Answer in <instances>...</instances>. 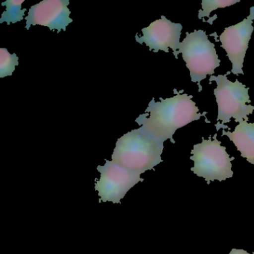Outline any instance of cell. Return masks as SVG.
Instances as JSON below:
<instances>
[{
	"mask_svg": "<svg viewBox=\"0 0 254 254\" xmlns=\"http://www.w3.org/2000/svg\"><path fill=\"white\" fill-rule=\"evenodd\" d=\"M192 98L187 93H178L172 98H160L158 102L152 99L145 114L139 115L135 122L140 126L142 131L154 139L163 142L170 139L175 143L173 135L177 130L203 116Z\"/></svg>",
	"mask_w": 254,
	"mask_h": 254,
	"instance_id": "6da1fadb",
	"label": "cell"
},
{
	"mask_svg": "<svg viewBox=\"0 0 254 254\" xmlns=\"http://www.w3.org/2000/svg\"><path fill=\"white\" fill-rule=\"evenodd\" d=\"M163 143L140 129H134L117 140L112 160L123 167L142 174L152 170L163 162Z\"/></svg>",
	"mask_w": 254,
	"mask_h": 254,
	"instance_id": "7a4b0ae2",
	"label": "cell"
},
{
	"mask_svg": "<svg viewBox=\"0 0 254 254\" xmlns=\"http://www.w3.org/2000/svg\"><path fill=\"white\" fill-rule=\"evenodd\" d=\"M181 53L190 70L191 81L194 83H200L208 75H213L215 69L221 63L215 44L209 41L207 35L203 30L187 32V36L178 50V54Z\"/></svg>",
	"mask_w": 254,
	"mask_h": 254,
	"instance_id": "3957f363",
	"label": "cell"
},
{
	"mask_svg": "<svg viewBox=\"0 0 254 254\" xmlns=\"http://www.w3.org/2000/svg\"><path fill=\"white\" fill-rule=\"evenodd\" d=\"M226 75H219L218 76L212 75L209 81H215L217 87L214 89L216 102L218 104V121H221V126L217 130H219L223 125L230 123L231 118L235 119V122L239 123L241 120L248 121V115L252 114L254 106L247 105L251 103V99L248 94L250 88L236 80L235 82L229 81Z\"/></svg>",
	"mask_w": 254,
	"mask_h": 254,
	"instance_id": "277c9868",
	"label": "cell"
},
{
	"mask_svg": "<svg viewBox=\"0 0 254 254\" xmlns=\"http://www.w3.org/2000/svg\"><path fill=\"white\" fill-rule=\"evenodd\" d=\"M190 159L194 161L191 171L197 176L204 178L207 184L212 181H225L233 177L232 160L226 151V147L221 146L218 139H202L200 143L193 146Z\"/></svg>",
	"mask_w": 254,
	"mask_h": 254,
	"instance_id": "5b68a950",
	"label": "cell"
},
{
	"mask_svg": "<svg viewBox=\"0 0 254 254\" xmlns=\"http://www.w3.org/2000/svg\"><path fill=\"white\" fill-rule=\"evenodd\" d=\"M97 170L101 175L95 184V190L99 192V202L120 203L130 189L144 181L140 178V172L123 167L113 160H105V164L98 166Z\"/></svg>",
	"mask_w": 254,
	"mask_h": 254,
	"instance_id": "8992f818",
	"label": "cell"
},
{
	"mask_svg": "<svg viewBox=\"0 0 254 254\" xmlns=\"http://www.w3.org/2000/svg\"><path fill=\"white\" fill-rule=\"evenodd\" d=\"M254 7L250 9V15L240 23L225 28L219 36L221 47L227 53V57L231 62L233 67L231 72L235 75H244L243 63L248 49L254 27Z\"/></svg>",
	"mask_w": 254,
	"mask_h": 254,
	"instance_id": "52a82bcc",
	"label": "cell"
},
{
	"mask_svg": "<svg viewBox=\"0 0 254 254\" xmlns=\"http://www.w3.org/2000/svg\"><path fill=\"white\" fill-rule=\"evenodd\" d=\"M183 26L181 23H172L164 16L151 23L148 27L142 29V36L136 34V42L145 44L150 51L158 53L160 50L168 53L172 49L174 56L178 59V51L181 42Z\"/></svg>",
	"mask_w": 254,
	"mask_h": 254,
	"instance_id": "ba28073f",
	"label": "cell"
},
{
	"mask_svg": "<svg viewBox=\"0 0 254 254\" xmlns=\"http://www.w3.org/2000/svg\"><path fill=\"white\" fill-rule=\"evenodd\" d=\"M69 0H44L32 5L26 17L27 30L31 26H47L50 30L66 32L68 25L73 22L69 17L70 10L68 8Z\"/></svg>",
	"mask_w": 254,
	"mask_h": 254,
	"instance_id": "9c48e42d",
	"label": "cell"
},
{
	"mask_svg": "<svg viewBox=\"0 0 254 254\" xmlns=\"http://www.w3.org/2000/svg\"><path fill=\"white\" fill-rule=\"evenodd\" d=\"M239 123L233 132L223 130L222 136L229 137L240 151L241 156L254 165V123H248L244 120Z\"/></svg>",
	"mask_w": 254,
	"mask_h": 254,
	"instance_id": "30bf717a",
	"label": "cell"
},
{
	"mask_svg": "<svg viewBox=\"0 0 254 254\" xmlns=\"http://www.w3.org/2000/svg\"><path fill=\"white\" fill-rule=\"evenodd\" d=\"M24 2L25 0H7L2 2V6L6 7V9L2 13L0 23L5 22L9 26L11 23L14 24L22 21L24 19L25 12L26 11V8L22 9V4Z\"/></svg>",
	"mask_w": 254,
	"mask_h": 254,
	"instance_id": "8fae6325",
	"label": "cell"
},
{
	"mask_svg": "<svg viewBox=\"0 0 254 254\" xmlns=\"http://www.w3.org/2000/svg\"><path fill=\"white\" fill-rule=\"evenodd\" d=\"M18 65L19 58L15 53L10 54L7 49H0V78L11 76Z\"/></svg>",
	"mask_w": 254,
	"mask_h": 254,
	"instance_id": "7c38bea8",
	"label": "cell"
},
{
	"mask_svg": "<svg viewBox=\"0 0 254 254\" xmlns=\"http://www.w3.org/2000/svg\"><path fill=\"white\" fill-rule=\"evenodd\" d=\"M239 2V0H203L201 3L202 10L199 11L198 18L209 17L212 11H215L218 8L231 6Z\"/></svg>",
	"mask_w": 254,
	"mask_h": 254,
	"instance_id": "4fadbf2b",
	"label": "cell"
},
{
	"mask_svg": "<svg viewBox=\"0 0 254 254\" xmlns=\"http://www.w3.org/2000/svg\"><path fill=\"white\" fill-rule=\"evenodd\" d=\"M229 254H251L244 250L233 249Z\"/></svg>",
	"mask_w": 254,
	"mask_h": 254,
	"instance_id": "5bb4252c",
	"label": "cell"
}]
</instances>
